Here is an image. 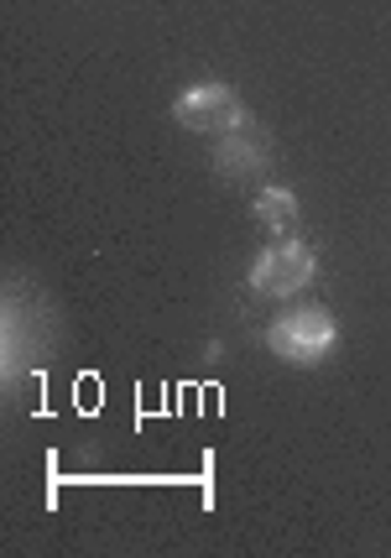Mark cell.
<instances>
[{"label":"cell","mask_w":391,"mask_h":558,"mask_svg":"<svg viewBox=\"0 0 391 558\" xmlns=\"http://www.w3.org/2000/svg\"><path fill=\"white\" fill-rule=\"evenodd\" d=\"M267 344H271V355L288 365H323L329 350L340 344V324H334L329 308H318V303H297V308L271 318Z\"/></svg>","instance_id":"6da1fadb"},{"label":"cell","mask_w":391,"mask_h":558,"mask_svg":"<svg viewBox=\"0 0 391 558\" xmlns=\"http://www.w3.org/2000/svg\"><path fill=\"white\" fill-rule=\"evenodd\" d=\"M318 277V256L303 241H277L256 256L251 267V292L261 298H297Z\"/></svg>","instance_id":"7a4b0ae2"},{"label":"cell","mask_w":391,"mask_h":558,"mask_svg":"<svg viewBox=\"0 0 391 558\" xmlns=\"http://www.w3.org/2000/svg\"><path fill=\"white\" fill-rule=\"evenodd\" d=\"M172 121L188 125V131H198V136H224V131L245 125V105H241V95H235L230 84L215 78V84H194L188 95H178Z\"/></svg>","instance_id":"3957f363"},{"label":"cell","mask_w":391,"mask_h":558,"mask_svg":"<svg viewBox=\"0 0 391 558\" xmlns=\"http://www.w3.org/2000/svg\"><path fill=\"white\" fill-rule=\"evenodd\" d=\"M271 162V142L261 131H251V125H235V131H224L220 142H215V168L224 178H245V172H261Z\"/></svg>","instance_id":"277c9868"},{"label":"cell","mask_w":391,"mask_h":558,"mask_svg":"<svg viewBox=\"0 0 391 558\" xmlns=\"http://www.w3.org/2000/svg\"><path fill=\"white\" fill-rule=\"evenodd\" d=\"M256 219L267 225V230H293L297 225V194L293 189H282V183H271L256 194Z\"/></svg>","instance_id":"5b68a950"}]
</instances>
